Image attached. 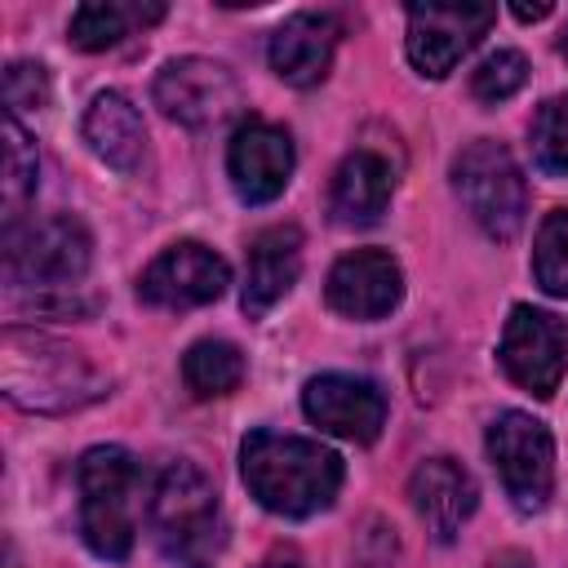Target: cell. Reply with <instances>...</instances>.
Wrapping results in <instances>:
<instances>
[{
  "instance_id": "obj_20",
  "label": "cell",
  "mask_w": 568,
  "mask_h": 568,
  "mask_svg": "<svg viewBox=\"0 0 568 568\" xmlns=\"http://www.w3.org/2000/svg\"><path fill=\"white\" fill-rule=\"evenodd\" d=\"M160 18H164V4L93 0V4H80V9L71 13V44L84 49V53H98V49L120 44L133 27H146V22H160Z\"/></svg>"
},
{
  "instance_id": "obj_22",
  "label": "cell",
  "mask_w": 568,
  "mask_h": 568,
  "mask_svg": "<svg viewBox=\"0 0 568 568\" xmlns=\"http://www.w3.org/2000/svg\"><path fill=\"white\" fill-rule=\"evenodd\" d=\"M36 173H40L36 142H31V133L18 124V115L4 111V231L18 226L22 204H27V195L36 191Z\"/></svg>"
},
{
  "instance_id": "obj_17",
  "label": "cell",
  "mask_w": 568,
  "mask_h": 568,
  "mask_svg": "<svg viewBox=\"0 0 568 568\" xmlns=\"http://www.w3.org/2000/svg\"><path fill=\"white\" fill-rule=\"evenodd\" d=\"M302 271V231L297 226H266L248 240V271H244V315H266Z\"/></svg>"
},
{
  "instance_id": "obj_29",
  "label": "cell",
  "mask_w": 568,
  "mask_h": 568,
  "mask_svg": "<svg viewBox=\"0 0 568 568\" xmlns=\"http://www.w3.org/2000/svg\"><path fill=\"white\" fill-rule=\"evenodd\" d=\"M559 53L568 58V27H564V36H559Z\"/></svg>"
},
{
  "instance_id": "obj_1",
  "label": "cell",
  "mask_w": 568,
  "mask_h": 568,
  "mask_svg": "<svg viewBox=\"0 0 568 568\" xmlns=\"http://www.w3.org/2000/svg\"><path fill=\"white\" fill-rule=\"evenodd\" d=\"M106 373L71 342L9 324L0 337V390L27 413H75L106 395Z\"/></svg>"
},
{
  "instance_id": "obj_12",
  "label": "cell",
  "mask_w": 568,
  "mask_h": 568,
  "mask_svg": "<svg viewBox=\"0 0 568 568\" xmlns=\"http://www.w3.org/2000/svg\"><path fill=\"white\" fill-rule=\"evenodd\" d=\"M302 408L320 430L342 435L351 444H373L386 426V395L368 377H351V373L311 377L302 390Z\"/></svg>"
},
{
  "instance_id": "obj_7",
  "label": "cell",
  "mask_w": 568,
  "mask_h": 568,
  "mask_svg": "<svg viewBox=\"0 0 568 568\" xmlns=\"http://www.w3.org/2000/svg\"><path fill=\"white\" fill-rule=\"evenodd\" d=\"M484 448H488V462L501 475V488L515 501V510L537 515L550 501V488H555V439H550V430L537 417L510 408V413L493 417V426L484 435Z\"/></svg>"
},
{
  "instance_id": "obj_3",
  "label": "cell",
  "mask_w": 568,
  "mask_h": 568,
  "mask_svg": "<svg viewBox=\"0 0 568 568\" xmlns=\"http://www.w3.org/2000/svg\"><path fill=\"white\" fill-rule=\"evenodd\" d=\"M151 537L173 568H213L226 546L213 479L195 462H169L151 488Z\"/></svg>"
},
{
  "instance_id": "obj_13",
  "label": "cell",
  "mask_w": 568,
  "mask_h": 568,
  "mask_svg": "<svg viewBox=\"0 0 568 568\" xmlns=\"http://www.w3.org/2000/svg\"><path fill=\"white\" fill-rule=\"evenodd\" d=\"M226 173L231 186L244 204H271L288 178H293V142L280 124L248 120L235 129L231 151H226Z\"/></svg>"
},
{
  "instance_id": "obj_15",
  "label": "cell",
  "mask_w": 568,
  "mask_h": 568,
  "mask_svg": "<svg viewBox=\"0 0 568 568\" xmlns=\"http://www.w3.org/2000/svg\"><path fill=\"white\" fill-rule=\"evenodd\" d=\"M408 497H413V510L422 515V524L435 541H453L479 506V488H475L470 470L453 457L422 462L408 479Z\"/></svg>"
},
{
  "instance_id": "obj_14",
  "label": "cell",
  "mask_w": 568,
  "mask_h": 568,
  "mask_svg": "<svg viewBox=\"0 0 568 568\" xmlns=\"http://www.w3.org/2000/svg\"><path fill=\"white\" fill-rule=\"evenodd\" d=\"M324 297L337 315L346 320H382L399 306L404 297V275L399 262L382 248H355L346 253L324 284Z\"/></svg>"
},
{
  "instance_id": "obj_4",
  "label": "cell",
  "mask_w": 568,
  "mask_h": 568,
  "mask_svg": "<svg viewBox=\"0 0 568 568\" xmlns=\"http://www.w3.org/2000/svg\"><path fill=\"white\" fill-rule=\"evenodd\" d=\"M80 484V537L98 559H129L138 510H142V466L133 453L102 444L75 466Z\"/></svg>"
},
{
  "instance_id": "obj_6",
  "label": "cell",
  "mask_w": 568,
  "mask_h": 568,
  "mask_svg": "<svg viewBox=\"0 0 568 568\" xmlns=\"http://www.w3.org/2000/svg\"><path fill=\"white\" fill-rule=\"evenodd\" d=\"M453 186L466 204V213L493 235V240H515L524 217H528V186L515 164V155L493 142L475 138L457 160H453Z\"/></svg>"
},
{
  "instance_id": "obj_10",
  "label": "cell",
  "mask_w": 568,
  "mask_h": 568,
  "mask_svg": "<svg viewBox=\"0 0 568 568\" xmlns=\"http://www.w3.org/2000/svg\"><path fill=\"white\" fill-rule=\"evenodd\" d=\"M564 328L555 315L537 311V306H515L506 328H501V346H497V359L506 368V377L537 395V399H550L559 390V377H564Z\"/></svg>"
},
{
  "instance_id": "obj_24",
  "label": "cell",
  "mask_w": 568,
  "mask_h": 568,
  "mask_svg": "<svg viewBox=\"0 0 568 568\" xmlns=\"http://www.w3.org/2000/svg\"><path fill=\"white\" fill-rule=\"evenodd\" d=\"M532 160L541 173H568V98H550L532 115Z\"/></svg>"
},
{
  "instance_id": "obj_23",
  "label": "cell",
  "mask_w": 568,
  "mask_h": 568,
  "mask_svg": "<svg viewBox=\"0 0 568 568\" xmlns=\"http://www.w3.org/2000/svg\"><path fill=\"white\" fill-rule=\"evenodd\" d=\"M532 275L550 297H568V209L546 213L532 244Z\"/></svg>"
},
{
  "instance_id": "obj_27",
  "label": "cell",
  "mask_w": 568,
  "mask_h": 568,
  "mask_svg": "<svg viewBox=\"0 0 568 568\" xmlns=\"http://www.w3.org/2000/svg\"><path fill=\"white\" fill-rule=\"evenodd\" d=\"M510 13H515V18H519V22H541V18H546V13H550V4H515V9H510Z\"/></svg>"
},
{
  "instance_id": "obj_21",
  "label": "cell",
  "mask_w": 568,
  "mask_h": 568,
  "mask_svg": "<svg viewBox=\"0 0 568 568\" xmlns=\"http://www.w3.org/2000/svg\"><path fill=\"white\" fill-rule=\"evenodd\" d=\"M182 382L191 386V395L200 399H217L231 395L244 382V355L240 346L222 342V337H204L182 355Z\"/></svg>"
},
{
  "instance_id": "obj_18",
  "label": "cell",
  "mask_w": 568,
  "mask_h": 568,
  "mask_svg": "<svg viewBox=\"0 0 568 568\" xmlns=\"http://www.w3.org/2000/svg\"><path fill=\"white\" fill-rule=\"evenodd\" d=\"M390 191H395V169L386 155L377 151H355L342 160L337 178H333V195H328V209L342 226H373L386 204H390Z\"/></svg>"
},
{
  "instance_id": "obj_9",
  "label": "cell",
  "mask_w": 568,
  "mask_h": 568,
  "mask_svg": "<svg viewBox=\"0 0 568 568\" xmlns=\"http://www.w3.org/2000/svg\"><path fill=\"white\" fill-rule=\"evenodd\" d=\"M493 22V4H408V62L422 75L444 80Z\"/></svg>"
},
{
  "instance_id": "obj_28",
  "label": "cell",
  "mask_w": 568,
  "mask_h": 568,
  "mask_svg": "<svg viewBox=\"0 0 568 568\" xmlns=\"http://www.w3.org/2000/svg\"><path fill=\"white\" fill-rule=\"evenodd\" d=\"M257 568H297V559H293L288 550H275V555H266Z\"/></svg>"
},
{
  "instance_id": "obj_11",
  "label": "cell",
  "mask_w": 568,
  "mask_h": 568,
  "mask_svg": "<svg viewBox=\"0 0 568 568\" xmlns=\"http://www.w3.org/2000/svg\"><path fill=\"white\" fill-rule=\"evenodd\" d=\"M231 284V266L195 244V240H182L173 248H164L138 280V297L146 306H164V311H186V306H204V302H217Z\"/></svg>"
},
{
  "instance_id": "obj_26",
  "label": "cell",
  "mask_w": 568,
  "mask_h": 568,
  "mask_svg": "<svg viewBox=\"0 0 568 568\" xmlns=\"http://www.w3.org/2000/svg\"><path fill=\"white\" fill-rule=\"evenodd\" d=\"M4 102L9 111H36L49 102V80H44V67L40 62H9L4 71Z\"/></svg>"
},
{
  "instance_id": "obj_16",
  "label": "cell",
  "mask_w": 568,
  "mask_h": 568,
  "mask_svg": "<svg viewBox=\"0 0 568 568\" xmlns=\"http://www.w3.org/2000/svg\"><path fill=\"white\" fill-rule=\"evenodd\" d=\"M333 49H337V18L333 13H293L275 27L271 36V71L293 84V89H311L328 75L333 67Z\"/></svg>"
},
{
  "instance_id": "obj_25",
  "label": "cell",
  "mask_w": 568,
  "mask_h": 568,
  "mask_svg": "<svg viewBox=\"0 0 568 568\" xmlns=\"http://www.w3.org/2000/svg\"><path fill=\"white\" fill-rule=\"evenodd\" d=\"M524 80H528V62H524V53H515V49H497V53L484 58L479 71L470 75V93H475L479 102H506L510 93L524 89Z\"/></svg>"
},
{
  "instance_id": "obj_5",
  "label": "cell",
  "mask_w": 568,
  "mask_h": 568,
  "mask_svg": "<svg viewBox=\"0 0 568 568\" xmlns=\"http://www.w3.org/2000/svg\"><path fill=\"white\" fill-rule=\"evenodd\" d=\"M93 240L75 217H44V222H18L4 231V280L9 288L31 293H58L75 288V280L89 271Z\"/></svg>"
},
{
  "instance_id": "obj_2",
  "label": "cell",
  "mask_w": 568,
  "mask_h": 568,
  "mask_svg": "<svg viewBox=\"0 0 568 568\" xmlns=\"http://www.w3.org/2000/svg\"><path fill=\"white\" fill-rule=\"evenodd\" d=\"M240 470L248 493L288 519H306L324 506H333L342 488V457L324 448L320 439L280 435V430H253L240 448Z\"/></svg>"
},
{
  "instance_id": "obj_8",
  "label": "cell",
  "mask_w": 568,
  "mask_h": 568,
  "mask_svg": "<svg viewBox=\"0 0 568 568\" xmlns=\"http://www.w3.org/2000/svg\"><path fill=\"white\" fill-rule=\"evenodd\" d=\"M155 106L186 129H213L240 111V84L213 58H173L155 75Z\"/></svg>"
},
{
  "instance_id": "obj_19",
  "label": "cell",
  "mask_w": 568,
  "mask_h": 568,
  "mask_svg": "<svg viewBox=\"0 0 568 568\" xmlns=\"http://www.w3.org/2000/svg\"><path fill=\"white\" fill-rule=\"evenodd\" d=\"M84 142L102 164H111L120 173H133L138 160H142V142H146L138 106L124 93H111V89L98 93L84 111Z\"/></svg>"
}]
</instances>
